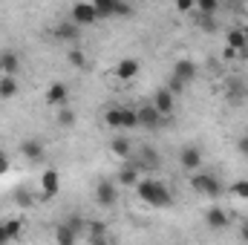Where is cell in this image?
Wrapping results in <instances>:
<instances>
[{
  "label": "cell",
  "instance_id": "32",
  "mask_svg": "<svg viewBox=\"0 0 248 245\" xmlns=\"http://www.w3.org/2000/svg\"><path fill=\"white\" fill-rule=\"evenodd\" d=\"M219 9V0H196V12H205V15H214Z\"/></svg>",
  "mask_w": 248,
  "mask_h": 245
},
{
  "label": "cell",
  "instance_id": "28",
  "mask_svg": "<svg viewBox=\"0 0 248 245\" xmlns=\"http://www.w3.org/2000/svg\"><path fill=\"white\" fill-rule=\"evenodd\" d=\"M66 58H69V66H75V69H84V66H87V55H84V49H78V46H72Z\"/></svg>",
  "mask_w": 248,
  "mask_h": 245
},
{
  "label": "cell",
  "instance_id": "22",
  "mask_svg": "<svg viewBox=\"0 0 248 245\" xmlns=\"http://www.w3.org/2000/svg\"><path fill=\"white\" fill-rule=\"evenodd\" d=\"M75 119H78V116H75L72 107H66V104H63V107H55V122L61 124L63 130H69V127L75 124Z\"/></svg>",
  "mask_w": 248,
  "mask_h": 245
},
{
  "label": "cell",
  "instance_id": "8",
  "mask_svg": "<svg viewBox=\"0 0 248 245\" xmlns=\"http://www.w3.org/2000/svg\"><path fill=\"white\" fill-rule=\"evenodd\" d=\"M165 119H170L173 116V110H176V95L168 90V87H162V90H156V95H153V101H150Z\"/></svg>",
  "mask_w": 248,
  "mask_h": 245
},
{
  "label": "cell",
  "instance_id": "6",
  "mask_svg": "<svg viewBox=\"0 0 248 245\" xmlns=\"http://www.w3.org/2000/svg\"><path fill=\"white\" fill-rule=\"evenodd\" d=\"M133 162L139 165V170H147V173H156V170L162 168V156H159L156 147H141Z\"/></svg>",
  "mask_w": 248,
  "mask_h": 245
},
{
  "label": "cell",
  "instance_id": "18",
  "mask_svg": "<svg viewBox=\"0 0 248 245\" xmlns=\"http://www.w3.org/2000/svg\"><path fill=\"white\" fill-rule=\"evenodd\" d=\"M225 46H231V49H237V52H246L248 49V41H246V29H228L225 32Z\"/></svg>",
  "mask_w": 248,
  "mask_h": 245
},
{
  "label": "cell",
  "instance_id": "3",
  "mask_svg": "<svg viewBox=\"0 0 248 245\" xmlns=\"http://www.w3.org/2000/svg\"><path fill=\"white\" fill-rule=\"evenodd\" d=\"M104 124L113 130H133V127H139V116L133 107H110L104 113Z\"/></svg>",
  "mask_w": 248,
  "mask_h": 245
},
{
  "label": "cell",
  "instance_id": "7",
  "mask_svg": "<svg viewBox=\"0 0 248 245\" xmlns=\"http://www.w3.org/2000/svg\"><path fill=\"white\" fill-rule=\"evenodd\" d=\"M58 190H61V173H58L55 168H46V170L41 173V196H44V199H55Z\"/></svg>",
  "mask_w": 248,
  "mask_h": 245
},
{
  "label": "cell",
  "instance_id": "16",
  "mask_svg": "<svg viewBox=\"0 0 248 245\" xmlns=\"http://www.w3.org/2000/svg\"><path fill=\"white\" fill-rule=\"evenodd\" d=\"M78 23H72V20H63V23H58L55 29H52V35L58 38V41H66V44H78Z\"/></svg>",
  "mask_w": 248,
  "mask_h": 245
},
{
  "label": "cell",
  "instance_id": "36",
  "mask_svg": "<svg viewBox=\"0 0 248 245\" xmlns=\"http://www.w3.org/2000/svg\"><path fill=\"white\" fill-rule=\"evenodd\" d=\"M237 153H243L248 159V136H243V138H237Z\"/></svg>",
  "mask_w": 248,
  "mask_h": 245
},
{
  "label": "cell",
  "instance_id": "5",
  "mask_svg": "<svg viewBox=\"0 0 248 245\" xmlns=\"http://www.w3.org/2000/svg\"><path fill=\"white\" fill-rule=\"evenodd\" d=\"M95 202L101 208H113L119 202V187H116L113 179H98V184H95Z\"/></svg>",
  "mask_w": 248,
  "mask_h": 245
},
{
  "label": "cell",
  "instance_id": "21",
  "mask_svg": "<svg viewBox=\"0 0 248 245\" xmlns=\"http://www.w3.org/2000/svg\"><path fill=\"white\" fill-rule=\"evenodd\" d=\"M17 95V78L15 75H0V98L9 101Z\"/></svg>",
  "mask_w": 248,
  "mask_h": 245
},
{
  "label": "cell",
  "instance_id": "29",
  "mask_svg": "<svg viewBox=\"0 0 248 245\" xmlns=\"http://www.w3.org/2000/svg\"><path fill=\"white\" fill-rule=\"evenodd\" d=\"M193 20H196V26H202V29H217V23H214V15H205V12H196L193 15Z\"/></svg>",
  "mask_w": 248,
  "mask_h": 245
},
{
  "label": "cell",
  "instance_id": "17",
  "mask_svg": "<svg viewBox=\"0 0 248 245\" xmlns=\"http://www.w3.org/2000/svg\"><path fill=\"white\" fill-rule=\"evenodd\" d=\"M110 153H113L116 159H133V141H130L127 136H116V138L110 141Z\"/></svg>",
  "mask_w": 248,
  "mask_h": 245
},
{
  "label": "cell",
  "instance_id": "9",
  "mask_svg": "<svg viewBox=\"0 0 248 245\" xmlns=\"http://www.w3.org/2000/svg\"><path fill=\"white\" fill-rule=\"evenodd\" d=\"M136 116H139V127H147V130H159L165 116L153 107V104H144V107H136Z\"/></svg>",
  "mask_w": 248,
  "mask_h": 245
},
{
  "label": "cell",
  "instance_id": "10",
  "mask_svg": "<svg viewBox=\"0 0 248 245\" xmlns=\"http://www.w3.org/2000/svg\"><path fill=\"white\" fill-rule=\"evenodd\" d=\"M46 104L49 107H63L66 101H69V87L63 84V81H52L49 87H46Z\"/></svg>",
  "mask_w": 248,
  "mask_h": 245
},
{
  "label": "cell",
  "instance_id": "30",
  "mask_svg": "<svg viewBox=\"0 0 248 245\" xmlns=\"http://www.w3.org/2000/svg\"><path fill=\"white\" fill-rule=\"evenodd\" d=\"M228 190H231L237 199H248V179H237V182L231 184Z\"/></svg>",
  "mask_w": 248,
  "mask_h": 245
},
{
  "label": "cell",
  "instance_id": "11",
  "mask_svg": "<svg viewBox=\"0 0 248 245\" xmlns=\"http://www.w3.org/2000/svg\"><path fill=\"white\" fill-rule=\"evenodd\" d=\"M20 156H23L26 162H41V159L46 156V147H44V141H38V138H26V141H20Z\"/></svg>",
  "mask_w": 248,
  "mask_h": 245
},
{
  "label": "cell",
  "instance_id": "24",
  "mask_svg": "<svg viewBox=\"0 0 248 245\" xmlns=\"http://www.w3.org/2000/svg\"><path fill=\"white\" fill-rule=\"evenodd\" d=\"M0 61H3V75H17V69H20V58H17L15 52H3Z\"/></svg>",
  "mask_w": 248,
  "mask_h": 245
},
{
  "label": "cell",
  "instance_id": "31",
  "mask_svg": "<svg viewBox=\"0 0 248 245\" xmlns=\"http://www.w3.org/2000/svg\"><path fill=\"white\" fill-rule=\"evenodd\" d=\"M173 6H176L179 15H193L196 12V0H173Z\"/></svg>",
  "mask_w": 248,
  "mask_h": 245
},
{
  "label": "cell",
  "instance_id": "35",
  "mask_svg": "<svg viewBox=\"0 0 248 245\" xmlns=\"http://www.w3.org/2000/svg\"><path fill=\"white\" fill-rule=\"evenodd\" d=\"M9 168H12L9 153H3V150H0V176H3V173H9Z\"/></svg>",
  "mask_w": 248,
  "mask_h": 245
},
{
  "label": "cell",
  "instance_id": "4",
  "mask_svg": "<svg viewBox=\"0 0 248 245\" xmlns=\"http://www.w3.org/2000/svg\"><path fill=\"white\" fill-rule=\"evenodd\" d=\"M69 20H72V23H78V26H93V23H95V20H101V17H98V12H95L93 0H78V3L69 9Z\"/></svg>",
  "mask_w": 248,
  "mask_h": 245
},
{
  "label": "cell",
  "instance_id": "20",
  "mask_svg": "<svg viewBox=\"0 0 248 245\" xmlns=\"http://www.w3.org/2000/svg\"><path fill=\"white\" fill-rule=\"evenodd\" d=\"M52 237H55V243H61V245H72L75 240H78V231H75L69 222H58Z\"/></svg>",
  "mask_w": 248,
  "mask_h": 245
},
{
  "label": "cell",
  "instance_id": "25",
  "mask_svg": "<svg viewBox=\"0 0 248 245\" xmlns=\"http://www.w3.org/2000/svg\"><path fill=\"white\" fill-rule=\"evenodd\" d=\"M87 240H90V243H107L110 237H107L104 222H90V234H87Z\"/></svg>",
  "mask_w": 248,
  "mask_h": 245
},
{
  "label": "cell",
  "instance_id": "33",
  "mask_svg": "<svg viewBox=\"0 0 248 245\" xmlns=\"http://www.w3.org/2000/svg\"><path fill=\"white\" fill-rule=\"evenodd\" d=\"M185 81H182V78H176V75H170V78H168V90H170V92H173V95H182V92H185Z\"/></svg>",
  "mask_w": 248,
  "mask_h": 245
},
{
  "label": "cell",
  "instance_id": "26",
  "mask_svg": "<svg viewBox=\"0 0 248 245\" xmlns=\"http://www.w3.org/2000/svg\"><path fill=\"white\" fill-rule=\"evenodd\" d=\"M116 3H119V0H93L98 17H116Z\"/></svg>",
  "mask_w": 248,
  "mask_h": 245
},
{
  "label": "cell",
  "instance_id": "14",
  "mask_svg": "<svg viewBox=\"0 0 248 245\" xmlns=\"http://www.w3.org/2000/svg\"><path fill=\"white\" fill-rule=\"evenodd\" d=\"M139 69H141V63L136 61V58H122V61L116 63V78L127 84V81H133L139 75Z\"/></svg>",
  "mask_w": 248,
  "mask_h": 245
},
{
  "label": "cell",
  "instance_id": "2",
  "mask_svg": "<svg viewBox=\"0 0 248 245\" xmlns=\"http://www.w3.org/2000/svg\"><path fill=\"white\" fill-rule=\"evenodd\" d=\"M187 184H190V190L193 193H202V196H222V182L214 176V173H205L202 168L199 170H193L190 176H187Z\"/></svg>",
  "mask_w": 248,
  "mask_h": 245
},
{
  "label": "cell",
  "instance_id": "39",
  "mask_svg": "<svg viewBox=\"0 0 248 245\" xmlns=\"http://www.w3.org/2000/svg\"><path fill=\"white\" fill-rule=\"evenodd\" d=\"M0 75H3V61H0Z\"/></svg>",
  "mask_w": 248,
  "mask_h": 245
},
{
  "label": "cell",
  "instance_id": "12",
  "mask_svg": "<svg viewBox=\"0 0 248 245\" xmlns=\"http://www.w3.org/2000/svg\"><path fill=\"white\" fill-rule=\"evenodd\" d=\"M205 225H208L211 231H222V228H228V214H225L219 205H211V208L205 211Z\"/></svg>",
  "mask_w": 248,
  "mask_h": 245
},
{
  "label": "cell",
  "instance_id": "19",
  "mask_svg": "<svg viewBox=\"0 0 248 245\" xmlns=\"http://www.w3.org/2000/svg\"><path fill=\"white\" fill-rule=\"evenodd\" d=\"M139 173H141V170H139V165H136V162L124 165L122 170H119V184H124V187H136V184H139V179H141Z\"/></svg>",
  "mask_w": 248,
  "mask_h": 245
},
{
  "label": "cell",
  "instance_id": "37",
  "mask_svg": "<svg viewBox=\"0 0 248 245\" xmlns=\"http://www.w3.org/2000/svg\"><path fill=\"white\" fill-rule=\"evenodd\" d=\"M240 240H246L248 243V219L243 222V228H240Z\"/></svg>",
  "mask_w": 248,
  "mask_h": 245
},
{
  "label": "cell",
  "instance_id": "34",
  "mask_svg": "<svg viewBox=\"0 0 248 245\" xmlns=\"http://www.w3.org/2000/svg\"><path fill=\"white\" fill-rule=\"evenodd\" d=\"M130 15H133V6L124 3V0H119V3H116V17H130Z\"/></svg>",
  "mask_w": 248,
  "mask_h": 245
},
{
  "label": "cell",
  "instance_id": "13",
  "mask_svg": "<svg viewBox=\"0 0 248 245\" xmlns=\"http://www.w3.org/2000/svg\"><path fill=\"white\" fill-rule=\"evenodd\" d=\"M179 165H182V170H187V173L199 170V168H202V153H199V147H185V150L179 153Z\"/></svg>",
  "mask_w": 248,
  "mask_h": 245
},
{
  "label": "cell",
  "instance_id": "40",
  "mask_svg": "<svg viewBox=\"0 0 248 245\" xmlns=\"http://www.w3.org/2000/svg\"><path fill=\"white\" fill-rule=\"evenodd\" d=\"M246 41H248V29H246Z\"/></svg>",
  "mask_w": 248,
  "mask_h": 245
},
{
  "label": "cell",
  "instance_id": "38",
  "mask_svg": "<svg viewBox=\"0 0 248 245\" xmlns=\"http://www.w3.org/2000/svg\"><path fill=\"white\" fill-rule=\"evenodd\" d=\"M6 243V231H3V222H0V245Z\"/></svg>",
  "mask_w": 248,
  "mask_h": 245
},
{
  "label": "cell",
  "instance_id": "27",
  "mask_svg": "<svg viewBox=\"0 0 248 245\" xmlns=\"http://www.w3.org/2000/svg\"><path fill=\"white\" fill-rule=\"evenodd\" d=\"M3 231H6V240H17L20 231H23V222L20 219H6L3 222Z\"/></svg>",
  "mask_w": 248,
  "mask_h": 245
},
{
  "label": "cell",
  "instance_id": "1",
  "mask_svg": "<svg viewBox=\"0 0 248 245\" xmlns=\"http://www.w3.org/2000/svg\"><path fill=\"white\" fill-rule=\"evenodd\" d=\"M136 193H139V199H141L144 205H150V208H168V205L173 202V190L165 182L150 179V176H147V179H139Z\"/></svg>",
  "mask_w": 248,
  "mask_h": 245
},
{
  "label": "cell",
  "instance_id": "23",
  "mask_svg": "<svg viewBox=\"0 0 248 245\" xmlns=\"http://www.w3.org/2000/svg\"><path fill=\"white\" fill-rule=\"evenodd\" d=\"M225 92H228V98H231V101H240V98H246V81H240V78H231V81H228V87H225Z\"/></svg>",
  "mask_w": 248,
  "mask_h": 245
},
{
  "label": "cell",
  "instance_id": "15",
  "mask_svg": "<svg viewBox=\"0 0 248 245\" xmlns=\"http://www.w3.org/2000/svg\"><path fill=\"white\" fill-rule=\"evenodd\" d=\"M196 63L190 61V58H179V61L173 63V69H170V75H176V78H182L185 84H190L193 78H196Z\"/></svg>",
  "mask_w": 248,
  "mask_h": 245
},
{
  "label": "cell",
  "instance_id": "41",
  "mask_svg": "<svg viewBox=\"0 0 248 245\" xmlns=\"http://www.w3.org/2000/svg\"><path fill=\"white\" fill-rule=\"evenodd\" d=\"M246 6H248V0H246Z\"/></svg>",
  "mask_w": 248,
  "mask_h": 245
}]
</instances>
